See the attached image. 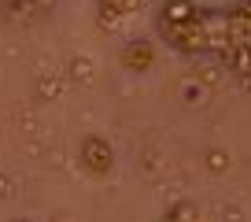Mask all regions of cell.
<instances>
[{"instance_id": "obj_1", "label": "cell", "mask_w": 251, "mask_h": 222, "mask_svg": "<svg viewBox=\"0 0 251 222\" xmlns=\"http://www.w3.org/2000/svg\"><path fill=\"white\" fill-rule=\"evenodd\" d=\"M159 37L181 56H211V41H207L203 15L188 19V23H155Z\"/></svg>"}, {"instance_id": "obj_8", "label": "cell", "mask_w": 251, "mask_h": 222, "mask_svg": "<svg viewBox=\"0 0 251 222\" xmlns=\"http://www.w3.org/2000/svg\"><path fill=\"white\" fill-rule=\"evenodd\" d=\"M218 63L226 67L229 74H236V78H248L251 74V48H226V52L218 56Z\"/></svg>"}, {"instance_id": "obj_12", "label": "cell", "mask_w": 251, "mask_h": 222, "mask_svg": "<svg viewBox=\"0 0 251 222\" xmlns=\"http://www.w3.org/2000/svg\"><path fill=\"white\" fill-rule=\"evenodd\" d=\"M41 93H45V96L52 93V96H55V93H59V85H55V82H41Z\"/></svg>"}, {"instance_id": "obj_7", "label": "cell", "mask_w": 251, "mask_h": 222, "mask_svg": "<svg viewBox=\"0 0 251 222\" xmlns=\"http://www.w3.org/2000/svg\"><path fill=\"white\" fill-rule=\"evenodd\" d=\"M229 48H251V19L240 8H229Z\"/></svg>"}, {"instance_id": "obj_9", "label": "cell", "mask_w": 251, "mask_h": 222, "mask_svg": "<svg viewBox=\"0 0 251 222\" xmlns=\"http://www.w3.org/2000/svg\"><path fill=\"white\" fill-rule=\"evenodd\" d=\"M207 170H211V174H226L229 166H233V159H229V152H222V148H211L207 152Z\"/></svg>"}, {"instance_id": "obj_15", "label": "cell", "mask_w": 251, "mask_h": 222, "mask_svg": "<svg viewBox=\"0 0 251 222\" xmlns=\"http://www.w3.org/2000/svg\"><path fill=\"white\" fill-rule=\"evenodd\" d=\"M15 222H23V219H15Z\"/></svg>"}, {"instance_id": "obj_2", "label": "cell", "mask_w": 251, "mask_h": 222, "mask_svg": "<svg viewBox=\"0 0 251 222\" xmlns=\"http://www.w3.org/2000/svg\"><path fill=\"white\" fill-rule=\"evenodd\" d=\"M78 156H81V166L93 170V174H100V178L115 170V148H111V141L100 137V134H89L85 141H81Z\"/></svg>"}, {"instance_id": "obj_4", "label": "cell", "mask_w": 251, "mask_h": 222, "mask_svg": "<svg viewBox=\"0 0 251 222\" xmlns=\"http://www.w3.org/2000/svg\"><path fill=\"white\" fill-rule=\"evenodd\" d=\"M144 8V0H96V15H100V26L115 30L118 23H126L129 15Z\"/></svg>"}, {"instance_id": "obj_14", "label": "cell", "mask_w": 251, "mask_h": 222, "mask_svg": "<svg viewBox=\"0 0 251 222\" xmlns=\"http://www.w3.org/2000/svg\"><path fill=\"white\" fill-rule=\"evenodd\" d=\"M244 89H248V93H251V74H248V78H244Z\"/></svg>"}, {"instance_id": "obj_6", "label": "cell", "mask_w": 251, "mask_h": 222, "mask_svg": "<svg viewBox=\"0 0 251 222\" xmlns=\"http://www.w3.org/2000/svg\"><path fill=\"white\" fill-rule=\"evenodd\" d=\"M163 222H211V215L200 204H192V200H174V204L166 207Z\"/></svg>"}, {"instance_id": "obj_11", "label": "cell", "mask_w": 251, "mask_h": 222, "mask_svg": "<svg viewBox=\"0 0 251 222\" xmlns=\"http://www.w3.org/2000/svg\"><path fill=\"white\" fill-rule=\"evenodd\" d=\"M11 193H15V185H11V178H8V174H0V200H8Z\"/></svg>"}, {"instance_id": "obj_10", "label": "cell", "mask_w": 251, "mask_h": 222, "mask_svg": "<svg viewBox=\"0 0 251 222\" xmlns=\"http://www.w3.org/2000/svg\"><path fill=\"white\" fill-rule=\"evenodd\" d=\"M71 78L74 82H93V63H89V59H71Z\"/></svg>"}, {"instance_id": "obj_13", "label": "cell", "mask_w": 251, "mask_h": 222, "mask_svg": "<svg viewBox=\"0 0 251 222\" xmlns=\"http://www.w3.org/2000/svg\"><path fill=\"white\" fill-rule=\"evenodd\" d=\"M236 8H240V11H244V15H248V19H251V0H240V4H236Z\"/></svg>"}, {"instance_id": "obj_3", "label": "cell", "mask_w": 251, "mask_h": 222, "mask_svg": "<svg viewBox=\"0 0 251 222\" xmlns=\"http://www.w3.org/2000/svg\"><path fill=\"white\" fill-rule=\"evenodd\" d=\"M118 63H122V71H129V74H148L151 67H155V45L144 41V37L126 41L122 52H118Z\"/></svg>"}, {"instance_id": "obj_5", "label": "cell", "mask_w": 251, "mask_h": 222, "mask_svg": "<svg viewBox=\"0 0 251 222\" xmlns=\"http://www.w3.org/2000/svg\"><path fill=\"white\" fill-rule=\"evenodd\" d=\"M196 15H200L196 0H163L155 23H188V19H196Z\"/></svg>"}]
</instances>
